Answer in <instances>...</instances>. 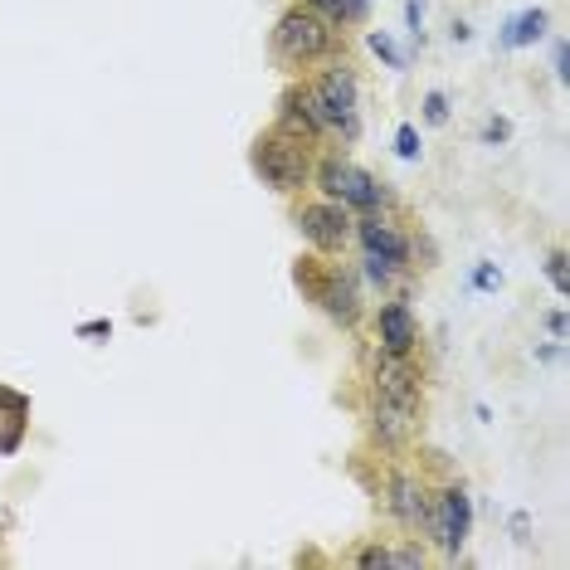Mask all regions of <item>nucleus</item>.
Listing matches in <instances>:
<instances>
[{"label":"nucleus","instance_id":"nucleus-1","mask_svg":"<svg viewBox=\"0 0 570 570\" xmlns=\"http://www.w3.org/2000/svg\"><path fill=\"white\" fill-rule=\"evenodd\" d=\"M419 415V376L405 356H385L376 366V395H371V424L385 444H400Z\"/></svg>","mask_w":570,"mask_h":570},{"label":"nucleus","instance_id":"nucleus-2","mask_svg":"<svg viewBox=\"0 0 570 570\" xmlns=\"http://www.w3.org/2000/svg\"><path fill=\"white\" fill-rule=\"evenodd\" d=\"M254 171H259L264 186H273V190H298L307 181V171H312L303 132L278 127V132L259 137V142H254Z\"/></svg>","mask_w":570,"mask_h":570},{"label":"nucleus","instance_id":"nucleus-3","mask_svg":"<svg viewBox=\"0 0 570 570\" xmlns=\"http://www.w3.org/2000/svg\"><path fill=\"white\" fill-rule=\"evenodd\" d=\"M327 44H332V30H327V20L312 15V10H288V15L278 20V30H273V49H278L283 64L322 59Z\"/></svg>","mask_w":570,"mask_h":570},{"label":"nucleus","instance_id":"nucleus-4","mask_svg":"<svg viewBox=\"0 0 570 570\" xmlns=\"http://www.w3.org/2000/svg\"><path fill=\"white\" fill-rule=\"evenodd\" d=\"M312 98H317V113H322L327 127H342L346 142L361 137V117H356V78L346 74V69H332V74L317 78Z\"/></svg>","mask_w":570,"mask_h":570},{"label":"nucleus","instance_id":"nucleus-5","mask_svg":"<svg viewBox=\"0 0 570 570\" xmlns=\"http://www.w3.org/2000/svg\"><path fill=\"white\" fill-rule=\"evenodd\" d=\"M424 527L434 532V541H439L449 556H458L468 532H473V502H468V493H463V488H444V493L434 497V507L424 512Z\"/></svg>","mask_w":570,"mask_h":570},{"label":"nucleus","instance_id":"nucleus-6","mask_svg":"<svg viewBox=\"0 0 570 570\" xmlns=\"http://www.w3.org/2000/svg\"><path fill=\"white\" fill-rule=\"evenodd\" d=\"M317 181L322 190L337 200V205H356V210H376L380 200H385V190L361 171V166H351V161H322V171H317Z\"/></svg>","mask_w":570,"mask_h":570},{"label":"nucleus","instance_id":"nucleus-7","mask_svg":"<svg viewBox=\"0 0 570 570\" xmlns=\"http://www.w3.org/2000/svg\"><path fill=\"white\" fill-rule=\"evenodd\" d=\"M298 229H303L317 249H342L346 234H351V220H346V210L337 200H327V205H307L303 215H298Z\"/></svg>","mask_w":570,"mask_h":570},{"label":"nucleus","instance_id":"nucleus-8","mask_svg":"<svg viewBox=\"0 0 570 570\" xmlns=\"http://www.w3.org/2000/svg\"><path fill=\"white\" fill-rule=\"evenodd\" d=\"M312 298L327 307V317H337V322H356V312H361L356 283H351V273H342V268L322 273V283H312Z\"/></svg>","mask_w":570,"mask_h":570},{"label":"nucleus","instance_id":"nucleus-9","mask_svg":"<svg viewBox=\"0 0 570 570\" xmlns=\"http://www.w3.org/2000/svg\"><path fill=\"white\" fill-rule=\"evenodd\" d=\"M376 332H380L385 356H410V351H415V342H419V327H415V317H410V307H405V303L380 307Z\"/></svg>","mask_w":570,"mask_h":570},{"label":"nucleus","instance_id":"nucleus-10","mask_svg":"<svg viewBox=\"0 0 570 570\" xmlns=\"http://www.w3.org/2000/svg\"><path fill=\"white\" fill-rule=\"evenodd\" d=\"M283 117H288V127H293V132H303V137L327 132V122H322V113H317V98H312V88H293V93L283 98Z\"/></svg>","mask_w":570,"mask_h":570},{"label":"nucleus","instance_id":"nucleus-11","mask_svg":"<svg viewBox=\"0 0 570 570\" xmlns=\"http://www.w3.org/2000/svg\"><path fill=\"white\" fill-rule=\"evenodd\" d=\"M390 512H395L405 527H424L429 502H424V488H419L415 478H395V483H390Z\"/></svg>","mask_w":570,"mask_h":570},{"label":"nucleus","instance_id":"nucleus-12","mask_svg":"<svg viewBox=\"0 0 570 570\" xmlns=\"http://www.w3.org/2000/svg\"><path fill=\"white\" fill-rule=\"evenodd\" d=\"M361 239H366L371 259H380V264H390V268L405 264V254H410V249H405V239H400L390 225H380V220H366V225H361Z\"/></svg>","mask_w":570,"mask_h":570},{"label":"nucleus","instance_id":"nucleus-13","mask_svg":"<svg viewBox=\"0 0 570 570\" xmlns=\"http://www.w3.org/2000/svg\"><path fill=\"white\" fill-rule=\"evenodd\" d=\"M541 35H546V10H527V15H517V20L502 25V44H507V49L536 44Z\"/></svg>","mask_w":570,"mask_h":570},{"label":"nucleus","instance_id":"nucleus-14","mask_svg":"<svg viewBox=\"0 0 570 570\" xmlns=\"http://www.w3.org/2000/svg\"><path fill=\"white\" fill-rule=\"evenodd\" d=\"M312 5L332 20H361L366 15V0H312Z\"/></svg>","mask_w":570,"mask_h":570},{"label":"nucleus","instance_id":"nucleus-15","mask_svg":"<svg viewBox=\"0 0 570 570\" xmlns=\"http://www.w3.org/2000/svg\"><path fill=\"white\" fill-rule=\"evenodd\" d=\"M371 49H376V54L385 59V64H390V69H405V54L395 49V39L385 35V30H376V35H371Z\"/></svg>","mask_w":570,"mask_h":570},{"label":"nucleus","instance_id":"nucleus-16","mask_svg":"<svg viewBox=\"0 0 570 570\" xmlns=\"http://www.w3.org/2000/svg\"><path fill=\"white\" fill-rule=\"evenodd\" d=\"M424 117H429L434 127H444V122H449V98H444L439 88H434V93H424Z\"/></svg>","mask_w":570,"mask_h":570},{"label":"nucleus","instance_id":"nucleus-17","mask_svg":"<svg viewBox=\"0 0 570 570\" xmlns=\"http://www.w3.org/2000/svg\"><path fill=\"white\" fill-rule=\"evenodd\" d=\"M395 152L405 156V161H419V132L410 127V122H405L400 132H395Z\"/></svg>","mask_w":570,"mask_h":570},{"label":"nucleus","instance_id":"nucleus-18","mask_svg":"<svg viewBox=\"0 0 570 570\" xmlns=\"http://www.w3.org/2000/svg\"><path fill=\"white\" fill-rule=\"evenodd\" d=\"M546 278L556 283V293H570V273H566V254H551L546 259Z\"/></svg>","mask_w":570,"mask_h":570},{"label":"nucleus","instance_id":"nucleus-19","mask_svg":"<svg viewBox=\"0 0 570 570\" xmlns=\"http://www.w3.org/2000/svg\"><path fill=\"white\" fill-rule=\"evenodd\" d=\"M497 283H502L497 264H478V268H473V288H478V293H493Z\"/></svg>","mask_w":570,"mask_h":570},{"label":"nucleus","instance_id":"nucleus-20","mask_svg":"<svg viewBox=\"0 0 570 570\" xmlns=\"http://www.w3.org/2000/svg\"><path fill=\"white\" fill-rule=\"evenodd\" d=\"M512 137V127L502 122V117H488V127H483V142H507Z\"/></svg>","mask_w":570,"mask_h":570},{"label":"nucleus","instance_id":"nucleus-21","mask_svg":"<svg viewBox=\"0 0 570 570\" xmlns=\"http://www.w3.org/2000/svg\"><path fill=\"white\" fill-rule=\"evenodd\" d=\"M405 20H410V35L424 39V30H419V25H424V5H419V0H410V5H405Z\"/></svg>","mask_w":570,"mask_h":570},{"label":"nucleus","instance_id":"nucleus-22","mask_svg":"<svg viewBox=\"0 0 570 570\" xmlns=\"http://www.w3.org/2000/svg\"><path fill=\"white\" fill-rule=\"evenodd\" d=\"M527 532H532V517L527 512H512V541H527Z\"/></svg>","mask_w":570,"mask_h":570},{"label":"nucleus","instance_id":"nucleus-23","mask_svg":"<svg viewBox=\"0 0 570 570\" xmlns=\"http://www.w3.org/2000/svg\"><path fill=\"white\" fill-rule=\"evenodd\" d=\"M556 78H561V83H570V54H566V39L556 44Z\"/></svg>","mask_w":570,"mask_h":570},{"label":"nucleus","instance_id":"nucleus-24","mask_svg":"<svg viewBox=\"0 0 570 570\" xmlns=\"http://www.w3.org/2000/svg\"><path fill=\"white\" fill-rule=\"evenodd\" d=\"M113 332V322H83L78 327V337H108Z\"/></svg>","mask_w":570,"mask_h":570},{"label":"nucleus","instance_id":"nucleus-25","mask_svg":"<svg viewBox=\"0 0 570 570\" xmlns=\"http://www.w3.org/2000/svg\"><path fill=\"white\" fill-rule=\"evenodd\" d=\"M361 566H385V551L371 546V551H361Z\"/></svg>","mask_w":570,"mask_h":570},{"label":"nucleus","instance_id":"nucleus-26","mask_svg":"<svg viewBox=\"0 0 570 570\" xmlns=\"http://www.w3.org/2000/svg\"><path fill=\"white\" fill-rule=\"evenodd\" d=\"M546 327H551L556 337H566V312H551V317H546Z\"/></svg>","mask_w":570,"mask_h":570},{"label":"nucleus","instance_id":"nucleus-27","mask_svg":"<svg viewBox=\"0 0 570 570\" xmlns=\"http://www.w3.org/2000/svg\"><path fill=\"white\" fill-rule=\"evenodd\" d=\"M449 35H454V44H463V39H473V30H468V25L458 20V25H454V30H449Z\"/></svg>","mask_w":570,"mask_h":570}]
</instances>
